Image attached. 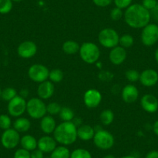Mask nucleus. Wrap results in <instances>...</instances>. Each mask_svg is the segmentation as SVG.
<instances>
[{"label":"nucleus","mask_w":158,"mask_h":158,"mask_svg":"<svg viewBox=\"0 0 158 158\" xmlns=\"http://www.w3.org/2000/svg\"><path fill=\"white\" fill-rule=\"evenodd\" d=\"M123 16L126 23L134 29H143L150 23L151 19L150 11L139 3L132 4L126 9Z\"/></svg>","instance_id":"f257e3e1"},{"label":"nucleus","mask_w":158,"mask_h":158,"mask_svg":"<svg viewBox=\"0 0 158 158\" xmlns=\"http://www.w3.org/2000/svg\"><path fill=\"white\" fill-rule=\"evenodd\" d=\"M77 127L71 122H62L57 126L54 131V138L62 146H69L75 143L77 139Z\"/></svg>","instance_id":"f03ea898"},{"label":"nucleus","mask_w":158,"mask_h":158,"mask_svg":"<svg viewBox=\"0 0 158 158\" xmlns=\"http://www.w3.org/2000/svg\"><path fill=\"white\" fill-rule=\"evenodd\" d=\"M79 54L85 63L93 64L98 60L101 53L95 44L92 42H85L80 46Z\"/></svg>","instance_id":"7ed1b4c3"},{"label":"nucleus","mask_w":158,"mask_h":158,"mask_svg":"<svg viewBox=\"0 0 158 158\" xmlns=\"http://www.w3.org/2000/svg\"><path fill=\"white\" fill-rule=\"evenodd\" d=\"M27 112L34 119H41L47 114V105L40 98H31L27 102Z\"/></svg>","instance_id":"20e7f679"},{"label":"nucleus","mask_w":158,"mask_h":158,"mask_svg":"<svg viewBox=\"0 0 158 158\" xmlns=\"http://www.w3.org/2000/svg\"><path fill=\"white\" fill-rule=\"evenodd\" d=\"M98 42L105 48H112L118 46L119 36L116 30L112 28H105L99 32L98 36Z\"/></svg>","instance_id":"39448f33"},{"label":"nucleus","mask_w":158,"mask_h":158,"mask_svg":"<svg viewBox=\"0 0 158 158\" xmlns=\"http://www.w3.org/2000/svg\"><path fill=\"white\" fill-rule=\"evenodd\" d=\"M93 142L95 147L100 150H107L112 148L115 143L114 136L110 132L104 130H98L95 132L93 137Z\"/></svg>","instance_id":"423d86ee"},{"label":"nucleus","mask_w":158,"mask_h":158,"mask_svg":"<svg viewBox=\"0 0 158 158\" xmlns=\"http://www.w3.org/2000/svg\"><path fill=\"white\" fill-rule=\"evenodd\" d=\"M141 41L147 47H151L158 41V27L156 24L149 23L143 28Z\"/></svg>","instance_id":"0eeeda50"},{"label":"nucleus","mask_w":158,"mask_h":158,"mask_svg":"<svg viewBox=\"0 0 158 158\" xmlns=\"http://www.w3.org/2000/svg\"><path fill=\"white\" fill-rule=\"evenodd\" d=\"M50 71L45 65L35 64L31 65L28 70V76L34 82L41 83L47 81L49 77Z\"/></svg>","instance_id":"6e6552de"},{"label":"nucleus","mask_w":158,"mask_h":158,"mask_svg":"<svg viewBox=\"0 0 158 158\" xmlns=\"http://www.w3.org/2000/svg\"><path fill=\"white\" fill-rule=\"evenodd\" d=\"M20 136L19 132L16 131L15 129H8L4 130L3 133L1 136V143L2 145L6 149H14L19 145L20 143Z\"/></svg>","instance_id":"1a4fd4ad"},{"label":"nucleus","mask_w":158,"mask_h":158,"mask_svg":"<svg viewBox=\"0 0 158 158\" xmlns=\"http://www.w3.org/2000/svg\"><path fill=\"white\" fill-rule=\"evenodd\" d=\"M8 112L11 116L20 117L27 111V101L19 95H16L11 101L9 102Z\"/></svg>","instance_id":"9d476101"},{"label":"nucleus","mask_w":158,"mask_h":158,"mask_svg":"<svg viewBox=\"0 0 158 158\" xmlns=\"http://www.w3.org/2000/svg\"><path fill=\"white\" fill-rule=\"evenodd\" d=\"M102 94L97 89H91L86 91L84 94V103L89 109L98 107L102 102Z\"/></svg>","instance_id":"9b49d317"},{"label":"nucleus","mask_w":158,"mask_h":158,"mask_svg":"<svg viewBox=\"0 0 158 158\" xmlns=\"http://www.w3.org/2000/svg\"><path fill=\"white\" fill-rule=\"evenodd\" d=\"M37 52V46L32 40H26L22 42L17 48V53L19 57L24 59L34 57Z\"/></svg>","instance_id":"f8f14e48"},{"label":"nucleus","mask_w":158,"mask_h":158,"mask_svg":"<svg viewBox=\"0 0 158 158\" xmlns=\"http://www.w3.org/2000/svg\"><path fill=\"white\" fill-rule=\"evenodd\" d=\"M139 81L145 87H153L158 81V73L153 69H146L140 73Z\"/></svg>","instance_id":"ddd939ff"},{"label":"nucleus","mask_w":158,"mask_h":158,"mask_svg":"<svg viewBox=\"0 0 158 158\" xmlns=\"http://www.w3.org/2000/svg\"><path fill=\"white\" fill-rule=\"evenodd\" d=\"M141 107L148 113H154L158 110V99L151 94H146L141 98Z\"/></svg>","instance_id":"4468645a"},{"label":"nucleus","mask_w":158,"mask_h":158,"mask_svg":"<svg viewBox=\"0 0 158 158\" xmlns=\"http://www.w3.org/2000/svg\"><path fill=\"white\" fill-rule=\"evenodd\" d=\"M127 57V51L121 46H116L112 48L109 54V60L114 65L122 64L126 60Z\"/></svg>","instance_id":"2eb2a0df"},{"label":"nucleus","mask_w":158,"mask_h":158,"mask_svg":"<svg viewBox=\"0 0 158 158\" xmlns=\"http://www.w3.org/2000/svg\"><path fill=\"white\" fill-rule=\"evenodd\" d=\"M57 147V141L54 137L46 135L37 140V148L44 153H51Z\"/></svg>","instance_id":"dca6fc26"},{"label":"nucleus","mask_w":158,"mask_h":158,"mask_svg":"<svg viewBox=\"0 0 158 158\" xmlns=\"http://www.w3.org/2000/svg\"><path fill=\"white\" fill-rule=\"evenodd\" d=\"M54 93V83L51 81H44L40 83L37 88V95L40 99L46 100L51 98Z\"/></svg>","instance_id":"f3484780"},{"label":"nucleus","mask_w":158,"mask_h":158,"mask_svg":"<svg viewBox=\"0 0 158 158\" xmlns=\"http://www.w3.org/2000/svg\"><path fill=\"white\" fill-rule=\"evenodd\" d=\"M139 98V91L133 85H127L122 90V98L127 104L135 102Z\"/></svg>","instance_id":"a211bd4d"},{"label":"nucleus","mask_w":158,"mask_h":158,"mask_svg":"<svg viewBox=\"0 0 158 158\" xmlns=\"http://www.w3.org/2000/svg\"><path fill=\"white\" fill-rule=\"evenodd\" d=\"M40 127L44 133L49 135L54 133L57 127V124H56L55 119L52 115H46L41 118L40 123Z\"/></svg>","instance_id":"6ab92c4d"},{"label":"nucleus","mask_w":158,"mask_h":158,"mask_svg":"<svg viewBox=\"0 0 158 158\" xmlns=\"http://www.w3.org/2000/svg\"><path fill=\"white\" fill-rule=\"evenodd\" d=\"M95 131L92 127L89 125H81L77 127V138L83 141H89L93 139Z\"/></svg>","instance_id":"aec40b11"},{"label":"nucleus","mask_w":158,"mask_h":158,"mask_svg":"<svg viewBox=\"0 0 158 158\" xmlns=\"http://www.w3.org/2000/svg\"><path fill=\"white\" fill-rule=\"evenodd\" d=\"M19 143H20L22 148L30 152L37 148V140L34 136L30 134L24 135L23 137H21Z\"/></svg>","instance_id":"412c9836"},{"label":"nucleus","mask_w":158,"mask_h":158,"mask_svg":"<svg viewBox=\"0 0 158 158\" xmlns=\"http://www.w3.org/2000/svg\"><path fill=\"white\" fill-rule=\"evenodd\" d=\"M31 127V123L25 117H18L13 123V129L19 133H26Z\"/></svg>","instance_id":"4be33fe9"},{"label":"nucleus","mask_w":158,"mask_h":158,"mask_svg":"<svg viewBox=\"0 0 158 158\" xmlns=\"http://www.w3.org/2000/svg\"><path fill=\"white\" fill-rule=\"evenodd\" d=\"M79 49H80V45L77 41L73 40H66L62 45L63 51L68 55L77 54V52H79Z\"/></svg>","instance_id":"5701e85b"},{"label":"nucleus","mask_w":158,"mask_h":158,"mask_svg":"<svg viewBox=\"0 0 158 158\" xmlns=\"http://www.w3.org/2000/svg\"><path fill=\"white\" fill-rule=\"evenodd\" d=\"M71 152L66 146L57 147L51 153L50 158H70Z\"/></svg>","instance_id":"b1692460"},{"label":"nucleus","mask_w":158,"mask_h":158,"mask_svg":"<svg viewBox=\"0 0 158 158\" xmlns=\"http://www.w3.org/2000/svg\"><path fill=\"white\" fill-rule=\"evenodd\" d=\"M100 121L104 126H109L114 120V113L111 109H105L100 113Z\"/></svg>","instance_id":"393cba45"},{"label":"nucleus","mask_w":158,"mask_h":158,"mask_svg":"<svg viewBox=\"0 0 158 158\" xmlns=\"http://www.w3.org/2000/svg\"><path fill=\"white\" fill-rule=\"evenodd\" d=\"M59 116L63 122H71L74 118V112L70 107H62Z\"/></svg>","instance_id":"a878e982"},{"label":"nucleus","mask_w":158,"mask_h":158,"mask_svg":"<svg viewBox=\"0 0 158 158\" xmlns=\"http://www.w3.org/2000/svg\"><path fill=\"white\" fill-rule=\"evenodd\" d=\"M134 44V39L133 36L129 33H126L123 36H119V40H118V44L122 48L127 49V48H131Z\"/></svg>","instance_id":"bb28decb"},{"label":"nucleus","mask_w":158,"mask_h":158,"mask_svg":"<svg viewBox=\"0 0 158 158\" xmlns=\"http://www.w3.org/2000/svg\"><path fill=\"white\" fill-rule=\"evenodd\" d=\"M50 81L53 83H59L63 80L64 73L60 69H53L50 71L49 77Z\"/></svg>","instance_id":"cd10ccee"},{"label":"nucleus","mask_w":158,"mask_h":158,"mask_svg":"<svg viewBox=\"0 0 158 158\" xmlns=\"http://www.w3.org/2000/svg\"><path fill=\"white\" fill-rule=\"evenodd\" d=\"M70 158H92V156L89 150L83 148H78L71 152Z\"/></svg>","instance_id":"c85d7f7f"},{"label":"nucleus","mask_w":158,"mask_h":158,"mask_svg":"<svg viewBox=\"0 0 158 158\" xmlns=\"http://www.w3.org/2000/svg\"><path fill=\"white\" fill-rule=\"evenodd\" d=\"M17 95V92L13 88H6L4 90L2 91V95H1V98L3 100L7 102H10L13 99V98Z\"/></svg>","instance_id":"c756f323"},{"label":"nucleus","mask_w":158,"mask_h":158,"mask_svg":"<svg viewBox=\"0 0 158 158\" xmlns=\"http://www.w3.org/2000/svg\"><path fill=\"white\" fill-rule=\"evenodd\" d=\"M61 108L62 107L60 106L59 103L55 102H50L49 104L47 106V113L49 114L50 115H59Z\"/></svg>","instance_id":"7c9ffc66"},{"label":"nucleus","mask_w":158,"mask_h":158,"mask_svg":"<svg viewBox=\"0 0 158 158\" xmlns=\"http://www.w3.org/2000/svg\"><path fill=\"white\" fill-rule=\"evenodd\" d=\"M13 2L11 0H0V13L7 14L13 9Z\"/></svg>","instance_id":"2f4dec72"},{"label":"nucleus","mask_w":158,"mask_h":158,"mask_svg":"<svg viewBox=\"0 0 158 158\" xmlns=\"http://www.w3.org/2000/svg\"><path fill=\"white\" fill-rule=\"evenodd\" d=\"M139 75H140V73L134 69L127 70L125 73L126 78L130 82H136V81H139Z\"/></svg>","instance_id":"473e14b6"},{"label":"nucleus","mask_w":158,"mask_h":158,"mask_svg":"<svg viewBox=\"0 0 158 158\" xmlns=\"http://www.w3.org/2000/svg\"><path fill=\"white\" fill-rule=\"evenodd\" d=\"M12 125V121L10 117L6 114L0 115V129L3 130H6L10 129Z\"/></svg>","instance_id":"72a5a7b5"},{"label":"nucleus","mask_w":158,"mask_h":158,"mask_svg":"<svg viewBox=\"0 0 158 158\" xmlns=\"http://www.w3.org/2000/svg\"><path fill=\"white\" fill-rule=\"evenodd\" d=\"M124 15L123 10L118 8V7H115L112 9L110 12V17L112 20L114 21H118L123 17Z\"/></svg>","instance_id":"f704fd0d"},{"label":"nucleus","mask_w":158,"mask_h":158,"mask_svg":"<svg viewBox=\"0 0 158 158\" xmlns=\"http://www.w3.org/2000/svg\"><path fill=\"white\" fill-rule=\"evenodd\" d=\"M132 2L133 0H113L115 7H118L121 10L128 8L130 6L132 5Z\"/></svg>","instance_id":"c9c22d12"},{"label":"nucleus","mask_w":158,"mask_h":158,"mask_svg":"<svg viewBox=\"0 0 158 158\" xmlns=\"http://www.w3.org/2000/svg\"><path fill=\"white\" fill-rule=\"evenodd\" d=\"M14 158H30V152L23 148L18 149L14 153Z\"/></svg>","instance_id":"e433bc0d"},{"label":"nucleus","mask_w":158,"mask_h":158,"mask_svg":"<svg viewBox=\"0 0 158 158\" xmlns=\"http://www.w3.org/2000/svg\"><path fill=\"white\" fill-rule=\"evenodd\" d=\"M157 0H143L142 6L147 10L150 11L157 5Z\"/></svg>","instance_id":"4c0bfd02"},{"label":"nucleus","mask_w":158,"mask_h":158,"mask_svg":"<svg viewBox=\"0 0 158 158\" xmlns=\"http://www.w3.org/2000/svg\"><path fill=\"white\" fill-rule=\"evenodd\" d=\"M92 2L98 7H107L113 2V0H92Z\"/></svg>","instance_id":"58836bf2"},{"label":"nucleus","mask_w":158,"mask_h":158,"mask_svg":"<svg viewBox=\"0 0 158 158\" xmlns=\"http://www.w3.org/2000/svg\"><path fill=\"white\" fill-rule=\"evenodd\" d=\"M30 158H44V156L41 150H40L39 149H36V150L31 151Z\"/></svg>","instance_id":"ea45409f"},{"label":"nucleus","mask_w":158,"mask_h":158,"mask_svg":"<svg viewBox=\"0 0 158 158\" xmlns=\"http://www.w3.org/2000/svg\"><path fill=\"white\" fill-rule=\"evenodd\" d=\"M150 16H151V18H153L154 20L157 21L158 22V3L157 5L153 9V10H150Z\"/></svg>","instance_id":"a19ab883"},{"label":"nucleus","mask_w":158,"mask_h":158,"mask_svg":"<svg viewBox=\"0 0 158 158\" xmlns=\"http://www.w3.org/2000/svg\"><path fill=\"white\" fill-rule=\"evenodd\" d=\"M145 158H158V150H151L147 153Z\"/></svg>","instance_id":"79ce46f5"},{"label":"nucleus","mask_w":158,"mask_h":158,"mask_svg":"<svg viewBox=\"0 0 158 158\" xmlns=\"http://www.w3.org/2000/svg\"><path fill=\"white\" fill-rule=\"evenodd\" d=\"M30 95V91L27 89H23L20 90V92H19V96H21L23 98H27V97Z\"/></svg>","instance_id":"37998d69"},{"label":"nucleus","mask_w":158,"mask_h":158,"mask_svg":"<svg viewBox=\"0 0 158 158\" xmlns=\"http://www.w3.org/2000/svg\"><path fill=\"white\" fill-rule=\"evenodd\" d=\"M153 133L158 136V120H156V122L154 123L153 126Z\"/></svg>","instance_id":"c03bdc74"},{"label":"nucleus","mask_w":158,"mask_h":158,"mask_svg":"<svg viewBox=\"0 0 158 158\" xmlns=\"http://www.w3.org/2000/svg\"><path fill=\"white\" fill-rule=\"evenodd\" d=\"M154 57H155V60H156V61L158 63V48L156 50V51H155Z\"/></svg>","instance_id":"a18cd8bd"},{"label":"nucleus","mask_w":158,"mask_h":158,"mask_svg":"<svg viewBox=\"0 0 158 158\" xmlns=\"http://www.w3.org/2000/svg\"><path fill=\"white\" fill-rule=\"evenodd\" d=\"M103 158H115V156H113L112 154H107L104 156Z\"/></svg>","instance_id":"49530a36"},{"label":"nucleus","mask_w":158,"mask_h":158,"mask_svg":"<svg viewBox=\"0 0 158 158\" xmlns=\"http://www.w3.org/2000/svg\"><path fill=\"white\" fill-rule=\"evenodd\" d=\"M120 158H136L134 156H133V155H127V156H122V157Z\"/></svg>","instance_id":"de8ad7c7"},{"label":"nucleus","mask_w":158,"mask_h":158,"mask_svg":"<svg viewBox=\"0 0 158 158\" xmlns=\"http://www.w3.org/2000/svg\"><path fill=\"white\" fill-rule=\"evenodd\" d=\"M12 2H20L21 1H23V0H11Z\"/></svg>","instance_id":"09e8293b"},{"label":"nucleus","mask_w":158,"mask_h":158,"mask_svg":"<svg viewBox=\"0 0 158 158\" xmlns=\"http://www.w3.org/2000/svg\"><path fill=\"white\" fill-rule=\"evenodd\" d=\"M1 95H2V90L0 89V98H1Z\"/></svg>","instance_id":"8fccbe9b"},{"label":"nucleus","mask_w":158,"mask_h":158,"mask_svg":"<svg viewBox=\"0 0 158 158\" xmlns=\"http://www.w3.org/2000/svg\"><path fill=\"white\" fill-rule=\"evenodd\" d=\"M156 25H157V27H158V22H157V24H156Z\"/></svg>","instance_id":"3c124183"},{"label":"nucleus","mask_w":158,"mask_h":158,"mask_svg":"<svg viewBox=\"0 0 158 158\" xmlns=\"http://www.w3.org/2000/svg\"><path fill=\"white\" fill-rule=\"evenodd\" d=\"M157 1H158V0H157Z\"/></svg>","instance_id":"603ef678"}]
</instances>
